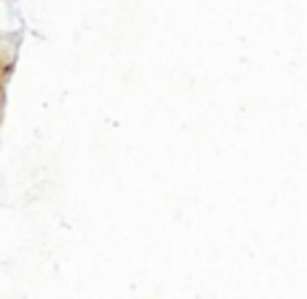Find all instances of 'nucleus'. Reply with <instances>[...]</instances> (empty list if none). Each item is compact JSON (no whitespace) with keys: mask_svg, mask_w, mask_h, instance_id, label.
Segmentation results:
<instances>
[]
</instances>
